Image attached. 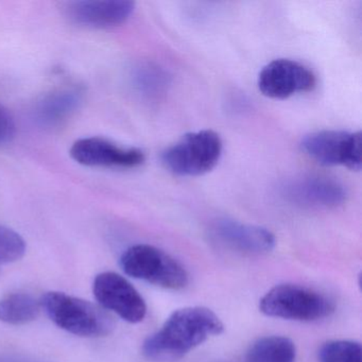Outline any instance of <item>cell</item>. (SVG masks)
Here are the masks:
<instances>
[{
	"mask_svg": "<svg viewBox=\"0 0 362 362\" xmlns=\"http://www.w3.org/2000/svg\"><path fill=\"white\" fill-rule=\"evenodd\" d=\"M223 329L221 320L211 309L185 307L173 311L162 328L144 341L141 351L152 361H177Z\"/></svg>",
	"mask_w": 362,
	"mask_h": 362,
	"instance_id": "obj_1",
	"label": "cell"
},
{
	"mask_svg": "<svg viewBox=\"0 0 362 362\" xmlns=\"http://www.w3.org/2000/svg\"><path fill=\"white\" fill-rule=\"evenodd\" d=\"M40 303L42 310L58 327L76 336H107L115 326L113 317L103 307L63 292H46Z\"/></svg>",
	"mask_w": 362,
	"mask_h": 362,
	"instance_id": "obj_2",
	"label": "cell"
},
{
	"mask_svg": "<svg viewBox=\"0 0 362 362\" xmlns=\"http://www.w3.org/2000/svg\"><path fill=\"white\" fill-rule=\"evenodd\" d=\"M259 309L271 317L313 322L329 317L334 311V303L310 288L296 284H281L262 296Z\"/></svg>",
	"mask_w": 362,
	"mask_h": 362,
	"instance_id": "obj_3",
	"label": "cell"
},
{
	"mask_svg": "<svg viewBox=\"0 0 362 362\" xmlns=\"http://www.w3.org/2000/svg\"><path fill=\"white\" fill-rule=\"evenodd\" d=\"M119 264L129 276L164 289L182 290L189 283L183 264L153 245H132L122 253Z\"/></svg>",
	"mask_w": 362,
	"mask_h": 362,
	"instance_id": "obj_4",
	"label": "cell"
},
{
	"mask_svg": "<svg viewBox=\"0 0 362 362\" xmlns=\"http://www.w3.org/2000/svg\"><path fill=\"white\" fill-rule=\"evenodd\" d=\"M223 150L218 133L211 130L197 131L184 135L162 153V163L173 175L198 177L215 168Z\"/></svg>",
	"mask_w": 362,
	"mask_h": 362,
	"instance_id": "obj_5",
	"label": "cell"
},
{
	"mask_svg": "<svg viewBox=\"0 0 362 362\" xmlns=\"http://www.w3.org/2000/svg\"><path fill=\"white\" fill-rule=\"evenodd\" d=\"M300 148L307 156L323 166L361 169V133L324 130L306 135Z\"/></svg>",
	"mask_w": 362,
	"mask_h": 362,
	"instance_id": "obj_6",
	"label": "cell"
},
{
	"mask_svg": "<svg viewBox=\"0 0 362 362\" xmlns=\"http://www.w3.org/2000/svg\"><path fill=\"white\" fill-rule=\"evenodd\" d=\"M93 292L99 306L116 313L129 323L143 321L147 305L134 286L115 272H103L95 277Z\"/></svg>",
	"mask_w": 362,
	"mask_h": 362,
	"instance_id": "obj_7",
	"label": "cell"
},
{
	"mask_svg": "<svg viewBox=\"0 0 362 362\" xmlns=\"http://www.w3.org/2000/svg\"><path fill=\"white\" fill-rule=\"evenodd\" d=\"M257 84L264 96L283 100L315 90L317 77L302 63L289 59H279L262 69Z\"/></svg>",
	"mask_w": 362,
	"mask_h": 362,
	"instance_id": "obj_8",
	"label": "cell"
},
{
	"mask_svg": "<svg viewBox=\"0 0 362 362\" xmlns=\"http://www.w3.org/2000/svg\"><path fill=\"white\" fill-rule=\"evenodd\" d=\"M71 156L88 167L136 168L145 163V153L137 148H124L101 137H88L74 143Z\"/></svg>",
	"mask_w": 362,
	"mask_h": 362,
	"instance_id": "obj_9",
	"label": "cell"
},
{
	"mask_svg": "<svg viewBox=\"0 0 362 362\" xmlns=\"http://www.w3.org/2000/svg\"><path fill=\"white\" fill-rule=\"evenodd\" d=\"M209 233L222 247L247 255L270 253L276 243L274 235L267 228L232 219H218L211 224Z\"/></svg>",
	"mask_w": 362,
	"mask_h": 362,
	"instance_id": "obj_10",
	"label": "cell"
},
{
	"mask_svg": "<svg viewBox=\"0 0 362 362\" xmlns=\"http://www.w3.org/2000/svg\"><path fill=\"white\" fill-rule=\"evenodd\" d=\"M288 201L304 207L334 209L346 200V189L340 182L322 175H307L290 181L283 187Z\"/></svg>",
	"mask_w": 362,
	"mask_h": 362,
	"instance_id": "obj_11",
	"label": "cell"
},
{
	"mask_svg": "<svg viewBox=\"0 0 362 362\" xmlns=\"http://www.w3.org/2000/svg\"><path fill=\"white\" fill-rule=\"evenodd\" d=\"M135 4L127 0L69 3L66 16L71 22L90 28H113L124 24L134 12Z\"/></svg>",
	"mask_w": 362,
	"mask_h": 362,
	"instance_id": "obj_12",
	"label": "cell"
},
{
	"mask_svg": "<svg viewBox=\"0 0 362 362\" xmlns=\"http://www.w3.org/2000/svg\"><path fill=\"white\" fill-rule=\"evenodd\" d=\"M81 98V92L76 88H64L46 95L35 107V120L41 126H56L75 112Z\"/></svg>",
	"mask_w": 362,
	"mask_h": 362,
	"instance_id": "obj_13",
	"label": "cell"
},
{
	"mask_svg": "<svg viewBox=\"0 0 362 362\" xmlns=\"http://www.w3.org/2000/svg\"><path fill=\"white\" fill-rule=\"evenodd\" d=\"M296 349L293 341L281 336L258 339L250 346L247 362H294Z\"/></svg>",
	"mask_w": 362,
	"mask_h": 362,
	"instance_id": "obj_14",
	"label": "cell"
},
{
	"mask_svg": "<svg viewBox=\"0 0 362 362\" xmlns=\"http://www.w3.org/2000/svg\"><path fill=\"white\" fill-rule=\"evenodd\" d=\"M40 300L28 293H12L0 300V321L24 325L35 321L41 313Z\"/></svg>",
	"mask_w": 362,
	"mask_h": 362,
	"instance_id": "obj_15",
	"label": "cell"
},
{
	"mask_svg": "<svg viewBox=\"0 0 362 362\" xmlns=\"http://www.w3.org/2000/svg\"><path fill=\"white\" fill-rule=\"evenodd\" d=\"M133 81L139 92L146 96L156 97L166 90L169 77L160 67L144 64L135 69Z\"/></svg>",
	"mask_w": 362,
	"mask_h": 362,
	"instance_id": "obj_16",
	"label": "cell"
},
{
	"mask_svg": "<svg viewBox=\"0 0 362 362\" xmlns=\"http://www.w3.org/2000/svg\"><path fill=\"white\" fill-rule=\"evenodd\" d=\"M319 362H362L359 342L351 340H330L319 349Z\"/></svg>",
	"mask_w": 362,
	"mask_h": 362,
	"instance_id": "obj_17",
	"label": "cell"
},
{
	"mask_svg": "<svg viewBox=\"0 0 362 362\" xmlns=\"http://www.w3.org/2000/svg\"><path fill=\"white\" fill-rule=\"evenodd\" d=\"M26 253V243L16 230L0 226V264L18 262Z\"/></svg>",
	"mask_w": 362,
	"mask_h": 362,
	"instance_id": "obj_18",
	"label": "cell"
},
{
	"mask_svg": "<svg viewBox=\"0 0 362 362\" xmlns=\"http://www.w3.org/2000/svg\"><path fill=\"white\" fill-rule=\"evenodd\" d=\"M16 135V124L8 110L0 103V145L7 144Z\"/></svg>",
	"mask_w": 362,
	"mask_h": 362,
	"instance_id": "obj_19",
	"label": "cell"
}]
</instances>
